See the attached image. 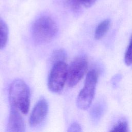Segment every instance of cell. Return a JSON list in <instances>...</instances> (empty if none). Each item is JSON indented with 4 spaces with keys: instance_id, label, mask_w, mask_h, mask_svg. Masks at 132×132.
<instances>
[{
    "instance_id": "1",
    "label": "cell",
    "mask_w": 132,
    "mask_h": 132,
    "mask_svg": "<svg viewBox=\"0 0 132 132\" xmlns=\"http://www.w3.org/2000/svg\"><path fill=\"white\" fill-rule=\"evenodd\" d=\"M30 90L26 82L20 79L14 80L9 90L10 106L18 109L22 113L26 114L29 109Z\"/></svg>"
},
{
    "instance_id": "2",
    "label": "cell",
    "mask_w": 132,
    "mask_h": 132,
    "mask_svg": "<svg viewBox=\"0 0 132 132\" xmlns=\"http://www.w3.org/2000/svg\"><path fill=\"white\" fill-rule=\"evenodd\" d=\"M31 31L34 41L42 44L50 42L55 38L58 32V26L52 18L44 15L35 21Z\"/></svg>"
},
{
    "instance_id": "3",
    "label": "cell",
    "mask_w": 132,
    "mask_h": 132,
    "mask_svg": "<svg viewBox=\"0 0 132 132\" xmlns=\"http://www.w3.org/2000/svg\"><path fill=\"white\" fill-rule=\"evenodd\" d=\"M97 80V72L94 70L90 71L87 74L84 87L77 98L76 104L79 109L86 110L90 106L94 96Z\"/></svg>"
},
{
    "instance_id": "4",
    "label": "cell",
    "mask_w": 132,
    "mask_h": 132,
    "mask_svg": "<svg viewBox=\"0 0 132 132\" xmlns=\"http://www.w3.org/2000/svg\"><path fill=\"white\" fill-rule=\"evenodd\" d=\"M67 69L65 62H59L53 64L47 81L48 88L51 92L59 93L62 91L67 81Z\"/></svg>"
},
{
    "instance_id": "5",
    "label": "cell",
    "mask_w": 132,
    "mask_h": 132,
    "mask_svg": "<svg viewBox=\"0 0 132 132\" xmlns=\"http://www.w3.org/2000/svg\"><path fill=\"white\" fill-rule=\"evenodd\" d=\"M88 68V61L84 56L76 57L67 69L66 83L69 87L75 86L84 77Z\"/></svg>"
},
{
    "instance_id": "6",
    "label": "cell",
    "mask_w": 132,
    "mask_h": 132,
    "mask_svg": "<svg viewBox=\"0 0 132 132\" xmlns=\"http://www.w3.org/2000/svg\"><path fill=\"white\" fill-rule=\"evenodd\" d=\"M48 109V105L46 99L40 98L31 111L29 119V125L35 127L41 123L47 116Z\"/></svg>"
},
{
    "instance_id": "7",
    "label": "cell",
    "mask_w": 132,
    "mask_h": 132,
    "mask_svg": "<svg viewBox=\"0 0 132 132\" xmlns=\"http://www.w3.org/2000/svg\"><path fill=\"white\" fill-rule=\"evenodd\" d=\"M21 113L18 109L11 106L7 126V131L24 132L25 131L24 121Z\"/></svg>"
},
{
    "instance_id": "8",
    "label": "cell",
    "mask_w": 132,
    "mask_h": 132,
    "mask_svg": "<svg viewBox=\"0 0 132 132\" xmlns=\"http://www.w3.org/2000/svg\"><path fill=\"white\" fill-rule=\"evenodd\" d=\"M106 105L103 101H98L92 107L90 116L94 123H98L105 111Z\"/></svg>"
},
{
    "instance_id": "9",
    "label": "cell",
    "mask_w": 132,
    "mask_h": 132,
    "mask_svg": "<svg viewBox=\"0 0 132 132\" xmlns=\"http://www.w3.org/2000/svg\"><path fill=\"white\" fill-rule=\"evenodd\" d=\"M110 25V20L105 19L102 21L96 27L94 33V38L99 40L101 39L108 31Z\"/></svg>"
},
{
    "instance_id": "10",
    "label": "cell",
    "mask_w": 132,
    "mask_h": 132,
    "mask_svg": "<svg viewBox=\"0 0 132 132\" xmlns=\"http://www.w3.org/2000/svg\"><path fill=\"white\" fill-rule=\"evenodd\" d=\"M9 35V29L6 22L0 18V49L7 44Z\"/></svg>"
},
{
    "instance_id": "11",
    "label": "cell",
    "mask_w": 132,
    "mask_h": 132,
    "mask_svg": "<svg viewBox=\"0 0 132 132\" xmlns=\"http://www.w3.org/2000/svg\"><path fill=\"white\" fill-rule=\"evenodd\" d=\"M67 58V53L63 49H58L55 50L51 58V61L53 64L59 62H65Z\"/></svg>"
},
{
    "instance_id": "12",
    "label": "cell",
    "mask_w": 132,
    "mask_h": 132,
    "mask_svg": "<svg viewBox=\"0 0 132 132\" xmlns=\"http://www.w3.org/2000/svg\"><path fill=\"white\" fill-rule=\"evenodd\" d=\"M111 131L118 132H127L128 131V126L127 122L125 120L119 121L110 130Z\"/></svg>"
},
{
    "instance_id": "13",
    "label": "cell",
    "mask_w": 132,
    "mask_h": 132,
    "mask_svg": "<svg viewBox=\"0 0 132 132\" xmlns=\"http://www.w3.org/2000/svg\"><path fill=\"white\" fill-rule=\"evenodd\" d=\"M124 61L127 65H129L132 64V35L131 36L128 46L125 53Z\"/></svg>"
},
{
    "instance_id": "14",
    "label": "cell",
    "mask_w": 132,
    "mask_h": 132,
    "mask_svg": "<svg viewBox=\"0 0 132 132\" xmlns=\"http://www.w3.org/2000/svg\"><path fill=\"white\" fill-rule=\"evenodd\" d=\"M68 132H80L81 128L80 125L77 122L72 123L69 127L68 129Z\"/></svg>"
},
{
    "instance_id": "15",
    "label": "cell",
    "mask_w": 132,
    "mask_h": 132,
    "mask_svg": "<svg viewBox=\"0 0 132 132\" xmlns=\"http://www.w3.org/2000/svg\"><path fill=\"white\" fill-rule=\"evenodd\" d=\"M68 3L71 7L74 10H78L82 5L80 0H68Z\"/></svg>"
},
{
    "instance_id": "16",
    "label": "cell",
    "mask_w": 132,
    "mask_h": 132,
    "mask_svg": "<svg viewBox=\"0 0 132 132\" xmlns=\"http://www.w3.org/2000/svg\"><path fill=\"white\" fill-rule=\"evenodd\" d=\"M82 6L86 8H89L93 6L97 0H80Z\"/></svg>"
}]
</instances>
